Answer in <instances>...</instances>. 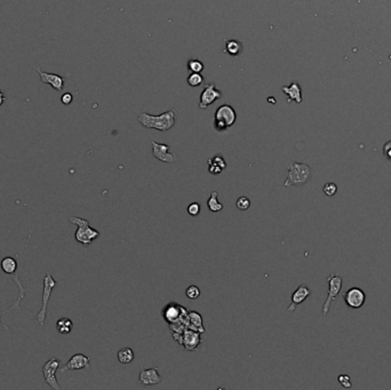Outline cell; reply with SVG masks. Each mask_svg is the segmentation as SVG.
I'll return each instance as SVG.
<instances>
[{
  "label": "cell",
  "mask_w": 391,
  "mask_h": 390,
  "mask_svg": "<svg viewBox=\"0 0 391 390\" xmlns=\"http://www.w3.org/2000/svg\"><path fill=\"white\" fill-rule=\"evenodd\" d=\"M176 114L175 110L170 109L168 111L159 114V116H152L147 112H142L137 118L141 125L146 127V129L150 130H157L160 132H166L169 130L172 127L175 125Z\"/></svg>",
  "instance_id": "obj_1"
},
{
  "label": "cell",
  "mask_w": 391,
  "mask_h": 390,
  "mask_svg": "<svg viewBox=\"0 0 391 390\" xmlns=\"http://www.w3.org/2000/svg\"><path fill=\"white\" fill-rule=\"evenodd\" d=\"M69 221L72 224L77 225V231L74 234L75 241L85 245V246L91 245L95 239L100 237V232L92 228L90 221L86 220V219L80 218V216H70Z\"/></svg>",
  "instance_id": "obj_2"
},
{
  "label": "cell",
  "mask_w": 391,
  "mask_h": 390,
  "mask_svg": "<svg viewBox=\"0 0 391 390\" xmlns=\"http://www.w3.org/2000/svg\"><path fill=\"white\" fill-rule=\"evenodd\" d=\"M311 176V168L302 163H291L287 167V178L284 183L285 186H303Z\"/></svg>",
  "instance_id": "obj_3"
},
{
  "label": "cell",
  "mask_w": 391,
  "mask_h": 390,
  "mask_svg": "<svg viewBox=\"0 0 391 390\" xmlns=\"http://www.w3.org/2000/svg\"><path fill=\"white\" fill-rule=\"evenodd\" d=\"M237 120V113L229 104L219 107L214 116V127L218 132H224Z\"/></svg>",
  "instance_id": "obj_4"
},
{
  "label": "cell",
  "mask_w": 391,
  "mask_h": 390,
  "mask_svg": "<svg viewBox=\"0 0 391 390\" xmlns=\"http://www.w3.org/2000/svg\"><path fill=\"white\" fill-rule=\"evenodd\" d=\"M56 286V280L54 279L52 274L48 273L45 275L44 277V290H42V304L40 310L36 315V322H37L41 327L45 325V319L47 316V306L51 299L52 292H53L54 287Z\"/></svg>",
  "instance_id": "obj_5"
},
{
  "label": "cell",
  "mask_w": 391,
  "mask_h": 390,
  "mask_svg": "<svg viewBox=\"0 0 391 390\" xmlns=\"http://www.w3.org/2000/svg\"><path fill=\"white\" fill-rule=\"evenodd\" d=\"M327 283H328V294H327V299L325 301L324 306H323V315L326 316L330 311L331 304L333 301L336 299L338 294H340L341 288H342V277L337 274H332L327 277Z\"/></svg>",
  "instance_id": "obj_6"
},
{
  "label": "cell",
  "mask_w": 391,
  "mask_h": 390,
  "mask_svg": "<svg viewBox=\"0 0 391 390\" xmlns=\"http://www.w3.org/2000/svg\"><path fill=\"white\" fill-rule=\"evenodd\" d=\"M60 360L56 357H52L42 366V374H44L45 382L54 390H61V386L58 385V381L56 379V373L58 369H60Z\"/></svg>",
  "instance_id": "obj_7"
},
{
  "label": "cell",
  "mask_w": 391,
  "mask_h": 390,
  "mask_svg": "<svg viewBox=\"0 0 391 390\" xmlns=\"http://www.w3.org/2000/svg\"><path fill=\"white\" fill-rule=\"evenodd\" d=\"M174 339L177 340V342L185 347L186 350H189V352L196 350L200 345V342H202L200 333L191 329H186L182 334L174 333Z\"/></svg>",
  "instance_id": "obj_8"
},
{
  "label": "cell",
  "mask_w": 391,
  "mask_h": 390,
  "mask_svg": "<svg viewBox=\"0 0 391 390\" xmlns=\"http://www.w3.org/2000/svg\"><path fill=\"white\" fill-rule=\"evenodd\" d=\"M91 369V358L84 353H75L68 360L64 368L58 369L62 374L68 371H79V370H90Z\"/></svg>",
  "instance_id": "obj_9"
},
{
  "label": "cell",
  "mask_w": 391,
  "mask_h": 390,
  "mask_svg": "<svg viewBox=\"0 0 391 390\" xmlns=\"http://www.w3.org/2000/svg\"><path fill=\"white\" fill-rule=\"evenodd\" d=\"M343 299L344 302L347 303V306L353 308V309H359L365 303L366 294L364 293V291L361 288L353 287L350 290H348L346 293H343Z\"/></svg>",
  "instance_id": "obj_10"
},
{
  "label": "cell",
  "mask_w": 391,
  "mask_h": 390,
  "mask_svg": "<svg viewBox=\"0 0 391 390\" xmlns=\"http://www.w3.org/2000/svg\"><path fill=\"white\" fill-rule=\"evenodd\" d=\"M221 96H222L221 92L215 87L214 84L205 85V88H204L203 93L200 95L199 108L202 110L206 109L207 107H209L211 104L214 103L216 100L221 99Z\"/></svg>",
  "instance_id": "obj_11"
},
{
  "label": "cell",
  "mask_w": 391,
  "mask_h": 390,
  "mask_svg": "<svg viewBox=\"0 0 391 390\" xmlns=\"http://www.w3.org/2000/svg\"><path fill=\"white\" fill-rule=\"evenodd\" d=\"M186 314H188V310H186L185 307L179 306V304H168L163 310L164 318L168 324L179 322V319L182 318Z\"/></svg>",
  "instance_id": "obj_12"
},
{
  "label": "cell",
  "mask_w": 391,
  "mask_h": 390,
  "mask_svg": "<svg viewBox=\"0 0 391 390\" xmlns=\"http://www.w3.org/2000/svg\"><path fill=\"white\" fill-rule=\"evenodd\" d=\"M163 381L162 375L159 374V370L157 368L152 369H142L140 371L139 383L143 386H154L159 385Z\"/></svg>",
  "instance_id": "obj_13"
},
{
  "label": "cell",
  "mask_w": 391,
  "mask_h": 390,
  "mask_svg": "<svg viewBox=\"0 0 391 390\" xmlns=\"http://www.w3.org/2000/svg\"><path fill=\"white\" fill-rule=\"evenodd\" d=\"M34 69L38 72L39 76H40L41 83L51 85V86L57 92H61L62 90H63V87H64V78L63 77L58 76V74H48V72L41 71L40 69L36 67V65L34 67Z\"/></svg>",
  "instance_id": "obj_14"
},
{
  "label": "cell",
  "mask_w": 391,
  "mask_h": 390,
  "mask_svg": "<svg viewBox=\"0 0 391 390\" xmlns=\"http://www.w3.org/2000/svg\"><path fill=\"white\" fill-rule=\"evenodd\" d=\"M151 146H152V153L153 157L156 159H158L159 162L163 163H173L175 162V157H174L172 153L169 152V146L164 143H157L152 141L151 142Z\"/></svg>",
  "instance_id": "obj_15"
},
{
  "label": "cell",
  "mask_w": 391,
  "mask_h": 390,
  "mask_svg": "<svg viewBox=\"0 0 391 390\" xmlns=\"http://www.w3.org/2000/svg\"><path fill=\"white\" fill-rule=\"evenodd\" d=\"M310 294H311V291H310V288L307 286V285H304V284L300 285V286H298L297 290L294 291V293L292 294V303L290 304V307L287 308V313H293V311L297 309V307L298 306V304L304 302Z\"/></svg>",
  "instance_id": "obj_16"
},
{
  "label": "cell",
  "mask_w": 391,
  "mask_h": 390,
  "mask_svg": "<svg viewBox=\"0 0 391 390\" xmlns=\"http://www.w3.org/2000/svg\"><path fill=\"white\" fill-rule=\"evenodd\" d=\"M281 91L287 95V102H302V91L298 83H292L290 86L281 87Z\"/></svg>",
  "instance_id": "obj_17"
},
{
  "label": "cell",
  "mask_w": 391,
  "mask_h": 390,
  "mask_svg": "<svg viewBox=\"0 0 391 390\" xmlns=\"http://www.w3.org/2000/svg\"><path fill=\"white\" fill-rule=\"evenodd\" d=\"M226 168V162L222 156H214L208 159V172L213 175L221 174Z\"/></svg>",
  "instance_id": "obj_18"
},
{
  "label": "cell",
  "mask_w": 391,
  "mask_h": 390,
  "mask_svg": "<svg viewBox=\"0 0 391 390\" xmlns=\"http://www.w3.org/2000/svg\"><path fill=\"white\" fill-rule=\"evenodd\" d=\"M188 317H189L188 329L197 331V332H199L200 334L205 332V327H204L202 315H200L199 313H197V311H189Z\"/></svg>",
  "instance_id": "obj_19"
},
{
  "label": "cell",
  "mask_w": 391,
  "mask_h": 390,
  "mask_svg": "<svg viewBox=\"0 0 391 390\" xmlns=\"http://www.w3.org/2000/svg\"><path fill=\"white\" fill-rule=\"evenodd\" d=\"M0 268L7 275H14L18 270V261L12 257H6L0 262Z\"/></svg>",
  "instance_id": "obj_20"
},
{
  "label": "cell",
  "mask_w": 391,
  "mask_h": 390,
  "mask_svg": "<svg viewBox=\"0 0 391 390\" xmlns=\"http://www.w3.org/2000/svg\"><path fill=\"white\" fill-rule=\"evenodd\" d=\"M242 51V45L239 40H236V39H230V40L225 41V48L224 52L228 53L231 56H237V55L241 54V52Z\"/></svg>",
  "instance_id": "obj_21"
},
{
  "label": "cell",
  "mask_w": 391,
  "mask_h": 390,
  "mask_svg": "<svg viewBox=\"0 0 391 390\" xmlns=\"http://www.w3.org/2000/svg\"><path fill=\"white\" fill-rule=\"evenodd\" d=\"M72 329H74V323H72L70 318L64 317V318L58 319L56 322V330L62 335H67V334L71 332Z\"/></svg>",
  "instance_id": "obj_22"
},
{
  "label": "cell",
  "mask_w": 391,
  "mask_h": 390,
  "mask_svg": "<svg viewBox=\"0 0 391 390\" xmlns=\"http://www.w3.org/2000/svg\"><path fill=\"white\" fill-rule=\"evenodd\" d=\"M218 196H219L218 191H212L211 197H209L208 201H207V206H208V209L213 213L221 212L223 209V205L219 202Z\"/></svg>",
  "instance_id": "obj_23"
},
{
  "label": "cell",
  "mask_w": 391,
  "mask_h": 390,
  "mask_svg": "<svg viewBox=\"0 0 391 390\" xmlns=\"http://www.w3.org/2000/svg\"><path fill=\"white\" fill-rule=\"evenodd\" d=\"M118 360L121 364H130L133 362L134 359V352L132 348H128V347H125V348H121L119 352L117 353Z\"/></svg>",
  "instance_id": "obj_24"
},
{
  "label": "cell",
  "mask_w": 391,
  "mask_h": 390,
  "mask_svg": "<svg viewBox=\"0 0 391 390\" xmlns=\"http://www.w3.org/2000/svg\"><path fill=\"white\" fill-rule=\"evenodd\" d=\"M204 83V77L197 72H191L188 77V84L191 87H198Z\"/></svg>",
  "instance_id": "obj_25"
},
{
  "label": "cell",
  "mask_w": 391,
  "mask_h": 390,
  "mask_svg": "<svg viewBox=\"0 0 391 390\" xmlns=\"http://www.w3.org/2000/svg\"><path fill=\"white\" fill-rule=\"evenodd\" d=\"M186 296L189 297L190 300H196L200 297V290L198 286L196 285H190V286L186 288Z\"/></svg>",
  "instance_id": "obj_26"
},
{
  "label": "cell",
  "mask_w": 391,
  "mask_h": 390,
  "mask_svg": "<svg viewBox=\"0 0 391 390\" xmlns=\"http://www.w3.org/2000/svg\"><path fill=\"white\" fill-rule=\"evenodd\" d=\"M236 206H237V208L241 209V211H247V209L251 207V201H249V198L246 197V196H242V197H239L237 199V202H236Z\"/></svg>",
  "instance_id": "obj_27"
},
{
  "label": "cell",
  "mask_w": 391,
  "mask_h": 390,
  "mask_svg": "<svg viewBox=\"0 0 391 390\" xmlns=\"http://www.w3.org/2000/svg\"><path fill=\"white\" fill-rule=\"evenodd\" d=\"M188 69L191 72H197V74H200L204 70V64L203 62H200L199 60H190L188 62Z\"/></svg>",
  "instance_id": "obj_28"
},
{
  "label": "cell",
  "mask_w": 391,
  "mask_h": 390,
  "mask_svg": "<svg viewBox=\"0 0 391 390\" xmlns=\"http://www.w3.org/2000/svg\"><path fill=\"white\" fill-rule=\"evenodd\" d=\"M324 193L328 197H332V196H334L335 193L337 191V186L335 185V183H326V185L324 186Z\"/></svg>",
  "instance_id": "obj_29"
},
{
  "label": "cell",
  "mask_w": 391,
  "mask_h": 390,
  "mask_svg": "<svg viewBox=\"0 0 391 390\" xmlns=\"http://www.w3.org/2000/svg\"><path fill=\"white\" fill-rule=\"evenodd\" d=\"M188 213L191 216H198L200 213V204L199 203H191L188 206Z\"/></svg>",
  "instance_id": "obj_30"
},
{
  "label": "cell",
  "mask_w": 391,
  "mask_h": 390,
  "mask_svg": "<svg viewBox=\"0 0 391 390\" xmlns=\"http://www.w3.org/2000/svg\"><path fill=\"white\" fill-rule=\"evenodd\" d=\"M337 380H338V382H340L341 385H342V386L344 387V388H350V387H351L350 376H349V375L342 374V375H340V376H338Z\"/></svg>",
  "instance_id": "obj_31"
},
{
  "label": "cell",
  "mask_w": 391,
  "mask_h": 390,
  "mask_svg": "<svg viewBox=\"0 0 391 390\" xmlns=\"http://www.w3.org/2000/svg\"><path fill=\"white\" fill-rule=\"evenodd\" d=\"M61 101L64 106H69V104L74 101V96H72V94H70V93H64L61 96Z\"/></svg>",
  "instance_id": "obj_32"
},
{
  "label": "cell",
  "mask_w": 391,
  "mask_h": 390,
  "mask_svg": "<svg viewBox=\"0 0 391 390\" xmlns=\"http://www.w3.org/2000/svg\"><path fill=\"white\" fill-rule=\"evenodd\" d=\"M383 153L388 159L391 160V141H389V142H387L386 144H384Z\"/></svg>",
  "instance_id": "obj_33"
},
{
  "label": "cell",
  "mask_w": 391,
  "mask_h": 390,
  "mask_svg": "<svg viewBox=\"0 0 391 390\" xmlns=\"http://www.w3.org/2000/svg\"><path fill=\"white\" fill-rule=\"evenodd\" d=\"M6 101V96H5V94L2 93V91L0 90V106H2V103H4Z\"/></svg>",
  "instance_id": "obj_34"
},
{
  "label": "cell",
  "mask_w": 391,
  "mask_h": 390,
  "mask_svg": "<svg viewBox=\"0 0 391 390\" xmlns=\"http://www.w3.org/2000/svg\"><path fill=\"white\" fill-rule=\"evenodd\" d=\"M1 315H4V311H2V313H1V314H0V317H1ZM0 326H2V327H4V329H5L6 331H7V332H9V329H8V327H7V326H6V325H5V324H4V323H2V322H1V319H0Z\"/></svg>",
  "instance_id": "obj_35"
}]
</instances>
